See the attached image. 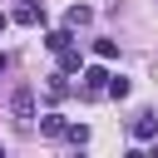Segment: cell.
Masks as SVG:
<instances>
[{"label":"cell","instance_id":"1","mask_svg":"<svg viewBox=\"0 0 158 158\" xmlns=\"http://www.w3.org/2000/svg\"><path fill=\"white\" fill-rule=\"evenodd\" d=\"M79 79H84V99H99V94L109 89V69H104V64H89V69H79Z\"/></svg>","mask_w":158,"mask_h":158},{"label":"cell","instance_id":"2","mask_svg":"<svg viewBox=\"0 0 158 158\" xmlns=\"http://www.w3.org/2000/svg\"><path fill=\"white\" fill-rule=\"evenodd\" d=\"M10 114H15L20 123H35V89H15V99H10Z\"/></svg>","mask_w":158,"mask_h":158},{"label":"cell","instance_id":"3","mask_svg":"<svg viewBox=\"0 0 158 158\" xmlns=\"http://www.w3.org/2000/svg\"><path fill=\"white\" fill-rule=\"evenodd\" d=\"M15 25H44V5L40 0H20L15 5Z\"/></svg>","mask_w":158,"mask_h":158},{"label":"cell","instance_id":"4","mask_svg":"<svg viewBox=\"0 0 158 158\" xmlns=\"http://www.w3.org/2000/svg\"><path fill=\"white\" fill-rule=\"evenodd\" d=\"M128 133H133L138 143H148V138H158V114H138V118L128 123Z\"/></svg>","mask_w":158,"mask_h":158},{"label":"cell","instance_id":"5","mask_svg":"<svg viewBox=\"0 0 158 158\" xmlns=\"http://www.w3.org/2000/svg\"><path fill=\"white\" fill-rule=\"evenodd\" d=\"M64 128H69L64 114H44V118H40V133H44V138H64Z\"/></svg>","mask_w":158,"mask_h":158},{"label":"cell","instance_id":"6","mask_svg":"<svg viewBox=\"0 0 158 158\" xmlns=\"http://www.w3.org/2000/svg\"><path fill=\"white\" fill-rule=\"evenodd\" d=\"M64 25H69V30H84V25H94V10H89V5H69Z\"/></svg>","mask_w":158,"mask_h":158},{"label":"cell","instance_id":"7","mask_svg":"<svg viewBox=\"0 0 158 158\" xmlns=\"http://www.w3.org/2000/svg\"><path fill=\"white\" fill-rule=\"evenodd\" d=\"M44 89H49V99H54V104H59V99H69V74H64V69H59V74H49V79H44Z\"/></svg>","mask_w":158,"mask_h":158},{"label":"cell","instance_id":"8","mask_svg":"<svg viewBox=\"0 0 158 158\" xmlns=\"http://www.w3.org/2000/svg\"><path fill=\"white\" fill-rule=\"evenodd\" d=\"M64 44H74V30H69V25H64V30H49V35H44V49H54V54H59Z\"/></svg>","mask_w":158,"mask_h":158},{"label":"cell","instance_id":"9","mask_svg":"<svg viewBox=\"0 0 158 158\" xmlns=\"http://www.w3.org/2000/svg\"><path fill=\"white\" fill-rule=\"evenodd\" d=\"M59 69H64V74H79V69H84V59H79V49H74V44H64V49H59Z\"/></svg>","mask_w":158,"mask_h":158},{"label":"cell","instance_id":"10","mask_svg":"<svg viewBox=\"0 0 158 158\" xmlns=\"http://www.w3.org/2000/svg\"><path fill=\"white\" fill-rule=\"evenodd\" d=\"M104 94H109V99H128V94H133V84H128L123 74H109V89H104Z\"/></svg>","mask_w":158,"mask_h":158},{"label":"cell","instance_id":"11","mask_svg":"<svg viewBox=\"0 0 158 158\" xmlns=\"http://www.w3.org/2000/svg\"><path fill=\"white\" fill-rule=\"evenodd\" d=\"M94 54L109 64V59H118V40H94Z\"/></svg>","mask_w":158,"mask_h":158},{"label":"cell","instance_id":"12","mask_svg":"<svg viewBox=\"0 0 158 158\" xmlns=\"http://www.w3.org/2000/svg\"><path fill=\"white\" fill-rule=\"evenodd\" d=\"M64 138H69V143H79V148H84V143H89V128H84V123H69V128H64Z\"/></svg>","mask_w":158,"mask_h":158},{"label":"cell","instance_id":"13","mask_svg":"<svg viewBox=\"0 0 158 158\" xmlns=\"http://www.w3.org/2000/svg\"><path fill=\"white\" fill-rule=\"evenodd\" d=\"M5 64H10V59H5V54H0V74H5Z\"/></svg>","mask_w":158,"mask_h":158},{"label":"cell","instance_id":"14","mask_svg":"<svg viewBox=\"0 0 158 158\" xmlns=\"http://www.w3.org/2000/svg\"><path fill=\"white\" fill-rule=\"evenodd\" d=\"M5 25H10V20H5V15H0V30H5Z\"/></svg>","mask_w":158,"mask_h":158}]
</instances>
